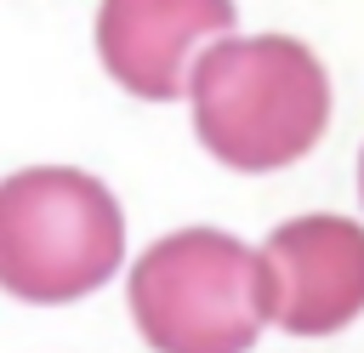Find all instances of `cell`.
<instances>
[{
	"label": "cell",
	"mask_w": 364,
	"mask_h": 353,
	"mask_svg": "<svg viewBox=\"0 0 364 353\" xmlns=\"http://www.w3.org/2000/svg\"><path fill=\"white\" fill-rule=\"evenodd\" d=\"M358 194H364V154H358Z\"/></svg>",
	"instance_id": "6"
},
{
	"label": "cell",
	"mask_w": 364,
	"mask_h": 353,
	"mask_svg": "<svg viewBox=\"0 0 364 353\" xmlns=\"http://www.w3.org/2000/svg\"><path fill=\"white\" fill-rule=\"evenodd\" d=\"M125 216L74 165H28L0 182V290L17 302H80L114 279Z\"/></svg>",
	"instance_id": "2"
},
{
	"label": "cell",
	"mask_w": 364,
	"mask_h": 353,
	"mask_svg": "<svg viewBox=\"0 0 364 353\" xmlns=\"http://www.w3.org/2000/svg\"><path fill=\"white\" fill-rule=\"evenodd\" d=\"M188 97L228 171L296 165L330 125V74L290 34H216L188 68Z\"/></svg>",
	"instance_id": "1"
},
{
	"label": "cell",
	"mask_w": 364,
	"mask_h": 353,
	"mask_svg": "<svg viewBox=\"0 0 364 353\" xmlns=\"http://www.w3.org/2000/svg\"><path fill=\"white\" fill-rule=\"evenodd\" d=\"M216 34H233V0H102L97 6L102 68L131 97L148 102L182 97L188 63Z\"/></svg>",
	"instance_id": "5"
},
{
	"label": "cell",
	"mask_w": 364,
	"mask_h": 353,
	"mask_svg": "<svg viewBox=\"0 0 364 353\" xmlns=\"http://www.w3.org/2000/svg\"><path fill=\"white\" fill-rule=\"evenodd\" d=\"M131 319L154 353H245L262 336V262L245 239L182 228L131 268Z\"/></svg>",
	"instance_id": "3"
},
{
	"label": "cell",
	"mask_w": 364,
	"mask_h": 353,
	"mask_svg": "<svg viewBox=\"0 0 364 353\" xmlns=\"http://www.w3.org/2000/svg\"><path fill=\"white\" fill-rule=\"evenodd\" d=\"M256 262L262 313L290 336H336L364 313V228L353 216H290Z\"/></svg>",
	"instance_id": "4"
}]
</instances>
